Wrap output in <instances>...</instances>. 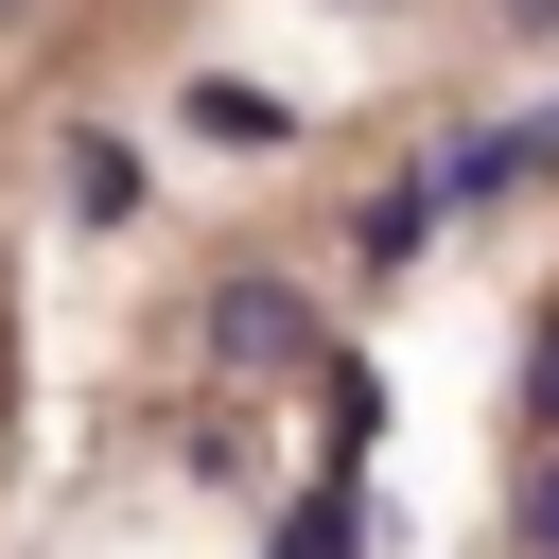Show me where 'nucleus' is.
Returning a JSON list of instances; mask_svg holds the SVG:
<instances>
[{"mask_svg":"<svg viewBox=\"0 0 559 559\" xmlns=\"http://www.w3.org/2000/svg\"><path fill=\"white\" fill-rule=\"evenodd\" d=\"M227 349L262 367V349H297V297H262V280H227Z\"/></svg>","mask_w":559,"mask_h":559,"instance_id":"f257e3e1","label":"nucleus"},{"mask_svg":"<svg viewBox=\"0 0 559 559\" xmlns=\"http://www.w3.org/2000/svg\"><path fill=\"white\" fill-rule=\"evenodd\" d=\"M524 559H559V437H542V472H524Z\"/></svg>","mask_w":559,"mask_h":559,"instance_id":"f03ea898","label":"nucleus"},{"mask_svg":"<svg viewBox=\"0 0 559 559\" xmlns=\"http://www.w3.org/2000/svg\"><path fill=\"white\" fill-rule=\"evenodd\" d=\"M524 402H542V437H559V314H542V349H524Z\"/></svg>","mask_w":559,"mask_h":559,"instance_id":"7ed1b4c3","label":"nucleus"},{"mask_svg":"<svg viewBox=\"0 0 559 559\" xmlns=\"http://www.w3.org/2000/svg\"><path fill=\"white\" fill-rule=\"evenodd\" d=\"M507 17H524V35H559V0H507Z\"/></svg>","mask_w":559,"mask_h":559,"instance_id":"20e7f679","label":"nucleus"},{"mask_svg":"<svg viewBox=\"0 0 559 559\" xmlns=\"http://www.w3.org/2000/svg\"><path fill=\"white\" fill-rule=\"evenodd\" d=\"M0 17H17V0H0Z\"/></svg>","mask_w":559,"mask_h":559,"instance_id":"39448f33","label":"nucleus"}]
</instances>
